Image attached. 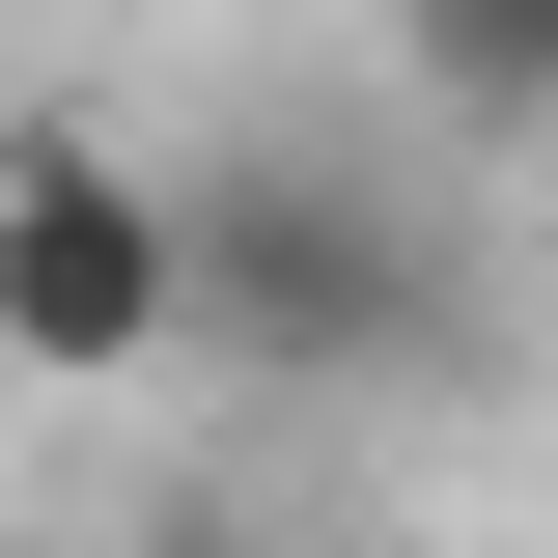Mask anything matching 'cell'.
Segmentation results:
<instances>
[{"label": "cell", "instance_id": "cell-3", "mask_svg": "<svg viewBox=\"0 0 558 558\" xmlns=\"http://www.w3.org/2000/svg\"><path fill=\"white\" fill-rule=\"evenodd\" d=\"M391 57H418V112L558 140V0H391Z\"/></svg>", "mask_w": 558, "mask_h": 558}, {"label": "cell", "instance_id": "cell-4", "mask_svg": "<svg viewBox=\"0 0 558 558\" xmlns=\"http://www.w3.org/2000/svg\"><path fill=\"white\" fill-rule=\"evenodd\" d=\"M0 558H28V531H0Z\"/></svg>", "mask_w": 558, "mask_h": 558}, {"label": "cell", "instance_id": "cell-1", "mask_svg": "<svg viewBox=\"0 0 558 558\" xmlns=\"http://www.w3.org/2000/svg\"><path fill=\"white\" fill-rule=\"evenodd\" d=\"M418 336H447V252L363 140H223L196 168V363L223 391H363Z\"/></svg>", "mask_w": 558, "mask_h": 558}, {"label": "cell", "instance_id": "cell-2", "mask_svg": "<svg viewBox=\"0 0 558 558\" xmlns=\"http://www.w3.org/2000/svg\"><path fill=\"white\" fill-rule=\"evenodd\" d=\"M196 363V168L112 112H0V391H140Z\"/></svg>", "mask_w": 558, "mask_h": 558}]
</instances>
